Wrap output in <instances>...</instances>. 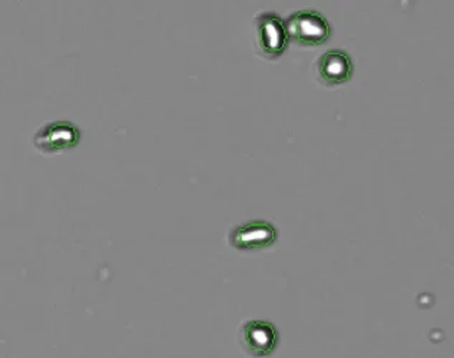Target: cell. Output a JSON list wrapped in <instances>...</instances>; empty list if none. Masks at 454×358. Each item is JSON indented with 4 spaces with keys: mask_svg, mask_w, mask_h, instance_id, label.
<instances>
[{
    "mask_svg": "<svg viewBox=\"0 0 454 358\" xmlns=\"http://www.w3.org/2000/svg\"><path fill=\"white\" fill-rule=\"evenodd\" d=\"M251 34L255 52L264 59H277L287 48V30L276 12H257L251 23Z\"/></svg>",
    "mask_w": 454,
    "mask_h": 358,
    "instance_id": "cell-1",
    "label": "cell"
},
{
    "mask_svg": "<svg viewBox=\"0 0 454 358\" xmlns=\"http://www.w3.org/2000/svg\"><path fill=\"white\" fill-rule=\"evenodd\" d=\"M314 78L325 86H337L350 81L354 65L348 53L341 49H330L314 60Z\"/></svg>",
    "mask_w": 454,
    "mask_h": 358,
    "instance_id": "cell-5",
    "label": "cell"
},
{
    "mask_svg": "<svg viewBox=\"0 0 454 358\" xmlns=\"http://www.w3.org/2000/svg\"><path fill=\"white\" fill-rule=\"evenodd\" d=\"M288 41L304 48H314L327 41L330 25L325 15L314 9H298L288 13L284 22Z\"/></svg>",
    "mask_w": 454,
    "mask_h": 358,
    "instance_id": "cell-2",
    "label": "cell"
},
{
    "mask_svg": "<svg viewBox=\"0 0 454 358\" xmlns=\"http://www.w3.org/2000/svg\"><path fill=\"white\" fill-rule=\"evenodd\" d=\"M237 343L250 357H265L276 350L278 331L270 321L244 320L237 331Z\"/></svg>",
    "mask_w": 454,
    "mask_h": 358,
    "instance_id": "cell-3",
    "label": "cell"
},
{
    "mask_svg": "<svg viewBox=\"0 0 454 358\" xmlns=\"http://www.w3.org/2000/svg\"><path fill=\"white\" fill-rule=\"evenodd\" d=\"M277 238L276 228L265 221H248L235 225L227 234L228 243L241 251H253L271 245Z\"/></svg>",
    "mask_w": 454,
    "mask_h": 358,
    "instance_id": "cell-6",
    "label": "cell"
},
{
    "mask_svg": "<svg viewBox=\"0 0 454 358\" xmlns=\"http://www.w3.org/2000/svg\"><path fill=\"white\" fill-rule=\"evenodd\" d=\"M78 128L67 121H52L42 125L34 135V145L39 152L52 155L71 150L78 144Z\"/></svg>",
    "mask_w": 454,
    "mask_h": 358,
    "instance_id": "cell-4",
    "label": "cell"
}]
</instances>
